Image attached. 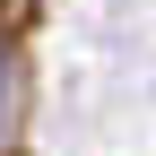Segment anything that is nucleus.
I'll list each match as a JSON object with an SVG mask.
<instances>
[{"label": "nucleus", "instance_id": "obj_1", "mask_svg": "<svg viewBox=\"0 0 156 156\" xmlns=\"http://www.w3.org/2000/svg\"><path fill=\"white\" fill-rule=\"evenodd\" d=\"M0 122H9V52H0Z\"/></svg>", "mask_w": 156, "mask_h": 156}]
</instances>
